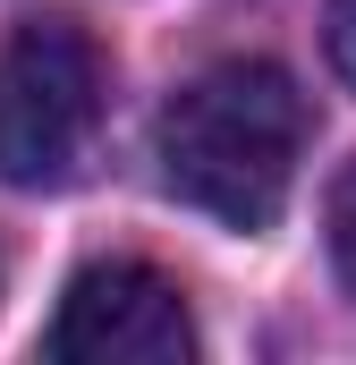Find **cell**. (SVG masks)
<instances>
[{
	"label": "cell",
	"mask_w": 356,
	"mask_h": 365,
	"mask_svg": "<svg viewBox=\"0 0 356 365\" xmlns=\"http://www.w3.org/2000/svg\"><path fill=\"white\" fill-rule=\"evenodd\" d=\"M305 93L271 60H212L162 102L153 162L187 212L221 230H271L305 162Z\"/></svg>",
	"instance_id": "1"
},
{
	"label": "cell",
	"mask_w": 356,
	"mask_h": 365,
	"mask_svg": "<svg viewBox=\"0 0 356 365\" xmlns=\"http://www.w3.org/2000/svg\"><path fill=\"white\" fill-rule=\"evenodd\" d=\"M110 68L85 26L26 17L0 34V179L9 187H68L102 136Z\"/></svg>",
	"instance_id": "2"
},
{
	"label": "cell",
	"mask_w": 356,
	"mask_h": 365,
	"mask_svg": "<svg viewBox=\"0 0 356 365\" xmlns=\"http://www.w3.org/2000/svg\"><path fill=\"white\" fill-rule=\"evenodd\" d=\"M43 349L60 365H187L195 357V314L178 297L170 272L110 255L60 289V314L43 331Z\"/></svg>",
	"instance_id": "3"
},
{
	"label": "cell",
	"mask_w": 356,
	"mask_h": 365,
	"mask_svg": "<svg viewBox=\"0 0 356 365\" xmlns=\"http://www.w3.org/2000/svg\"><path fill=\"white\" fill-rule=\"evenodd\" d=\"M323 230H331V264H340V280L356 289V162L331 179V204H323Z\"/></svg>",
	"instance_id": "4"
},
{
	"label": "cell",
	"mask_w": 356,
	"mask_h": 365,
	"mask_svg": "<svg viewBox=\"0 0 356 365\" xmlns=\"http://www.w3.org/2000/svg\"><path fill=\"white\" fill-rule=\"evenodd\" d=\"M323 34H331V68L356 86V0H331L323 9Z\"/></svg>",
	"instance_id": "5"
}]
</instances>
